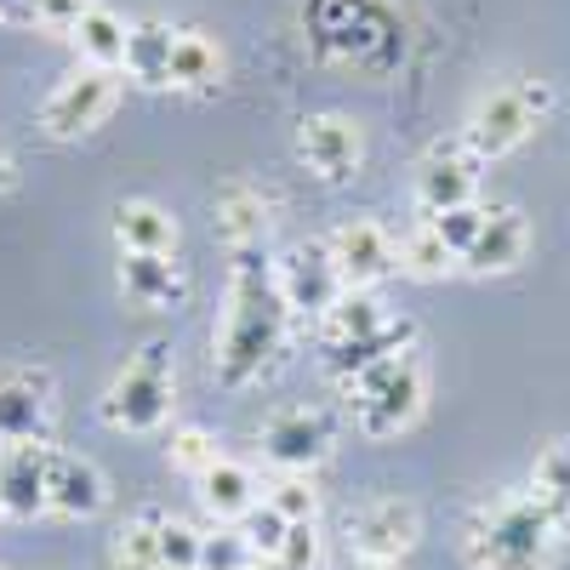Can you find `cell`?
Segmentation results:
<instances>
[{"label": "cell", "mask_w": 570, "mask_h": 570, "mask_svg": "<svg viewBox=\"0 0 570 570\" xmlns=\"http://www.w3.org/2000/svg\"><path fill=\"white\" fill-rule=\"evenodd\" d=\"M292 308H285L274 285V257L268 252H234L228 268V297H223V325L212 337V376L217 389L246 394L263 376L279 371L292 348Z\"/></svg>", "instance_id": "cell-1"}, {"label": "cell", "mask_w": 570, "mask_h": 570, "mask_svg": "<svg viewBox=\"0 0 570 570\" xmlns=\"http://www.w3.org/2000/svg\"><path fill=\"white\" fill-rule=\"evenodd\" d=\"M564 531L531 491H491L462 513V559L473 570H553Z\"/></svg>", "instance_id": "cell-2"}, {"label": "cell", "mask_w": 570, "mask_h": 570, "mask_svg": "<svg viewBox=\"0 0 570 570\" xmlns=\"http://www.w3.org/2000/svg\"><path fill=\"white\" fill-rule=\"evenodd\" d=\"M171 405H177V360L166 337H149L115 371V383L98 400V416L115 434H160L171 422Z\"/></svg>", "instance_id": "cell-3"}, {"label": "cell", "mask_w": 570, "mask_h": 570, "mask_svg": "<svg viewBox=\"0 0 570 570\" xmlns=\"http://www.w3.org/2000/svg\"><path fill=\"white\" fill-rule=\"evenodd\" d=\"M343 400L365 440H400L405 428H416V416L428 405V365L416 360V348L394 354L376 371H365L354 389H343Z\"/></svg>", "instance_id": "cell-4"}, {"label": "cell", "mask_w": 570, "mask_h": 570, "mask_svg": "<svg viewBox=\"0 0 570 570\" xmlns=\"http://www.w3.org/2000/svg\"><path fill=\"white\" fill-rule=\"evenodd\" d=\"M548 115H553V86H548L542 75H519V80H508V86H491L485 98L468 109L462 142H468L480 160H502V155H513Z\"/></svg>", "instance_id": "cell-5"}, {"label": "cell", "mask_w": 570, "mask_h": 570, "mask_svg": "<svg viewBox=\"0 0 570 570\" xmlns=\"http://www.w3.org/2000/svg\"><path fill=\"white\" fill-rule=\"evenodd\" d=\"M58 434V376L29 360L0 365V451L7 445H52Z\"/></svg>", "instance_id": "cell-6"}, {"label": "cell", "mask_w": 570, "mask_h": 570, "mask_svg": "<svg viewBox=\"0 0 570 570\" xmlns=\"http://www.w3.org/2000/svg\"><path fill=\"white\" fill-rule=\"evenodd\" d=\"M480 171H485V160H480V155H473L468 142H462V131L440 137L434 149L422 155L416 183H411L416 223H434V217H445V212L473 206V200H480Z\"/></svg>", "instance_id": "cell-7"}, {"label": "cell", "mask_w": 570, "mask_h": 570, "mask_svg": "<svg viewBox=\"0 0 570 570\" xmlns=\"http://www.w3.org/2000/svg\"><path fill=\"white\" fill-rule=\"evenodd\" d=\"M115 98H120L115 69H86V63H80L75 75H63L52 91H46L40 131L52 137V142H80V137H91V131L109 120Z\"/></svg>", "instance_id": "cell-8"}, {"label": "cell", "mask_w": 570, "mask_h": 570, "mask_svg": "<svg viewBox=\"0 0 570 570\" xmlns=\"http://www.w3.org/2000/svg\"><path fill=\"white\" fill-rule=\"evenodd\" d=\"M257 445L279 473H314L331 451H337V416L325 405H279L257 428Z\"/></svg>", "instance_id": "cell-9"}, {"label": "cell", "mask_w": 570, "mask_h": 570, "mask_svg": "<svg viewBox=\"0 0 570 570\" xmlns=\"http://www.w3.org/2000/svg\"><path fill=\"white\" fill-rule=\"evenodd\" d=\"M274 285H279L285 308H292V320H320L331 303L348 292L343 274H337V257H331L325 240L285 246V252L274 257Z\"/></svg>", "instance_id": "cell-10"}, {"label": "cell", "mask_w": 570, "mask_h": 570, "mask_svg": "<svg viewBox=\"0 0 570 570\" xmlns=\"http://www.w3.org/2000/svg\"><path fill=\"white\" fill-rule=\"evenodd\" d=\"M297 160L308 166L314 183L325 188H348L365 166V131L337 115V109H320V115H303L297 126Z\"/></svg>", "instance_id": "cell-11"}, {"label": "cell", "mask_w": 570, "mask_h": 570, "mask_svg": "<svg viewBox=\"0 0 570 570\" xmlns=\"http://www.w3.org/2000/svg\"><path fill=\"white\" fill-rule=\"evenodd\" d=\"M331 257H337V274L348 292H376L400 274V240L376 223V217H348L325 234Z\"/></svg>", "instance_id": "cell-12"}, {"label": "cell", "mask_w": 570, "mask_h": 570, "mask_svg": "<svg viewBox=\"0 0 570 570\" xmlns=\"http://www.w3.org/2000/svg\"><path fill=\"white\" fill-rule=\"evenodd\" d=\"M422 542V508L411 497H371L348 513V548L354 559H389L400 564Z\"/></svg>", "instance_id": "cell-13"}, {"label": "cell", "mask_w": 570, "mask_h": 570, "mask_svg": "<svg viewBox=\"0 0 570 570\" xmlns=\"http://www.w3.org/2000/svg\"><path fill=\"white\" fill-rule=\"evenodd\" d=\"M46 508L58 519H98L109 508V480L91 456H75L63 445L46 451Z\"/></svg>", "instance_id": "cell-14"}, {"label": "cell", "mask_w": 570, "mask_h": 570, "mask_svg": "<svg viewBox=\"0 0 570 570\" xmlns=\"http://www.w3.org/2000/svg\"><path fill=\"white\" fill-rule=\"evenodd\" d=\"M212 212H217V240L228 252H263L268 246V228H274V206L257 183L246 177H223L217 195H212Z\"/></svg>", "instance_id": "cell-15"}, {"label": "cell", "mask_w": 570, "mask_h": 570, "mask_svg": "<svg viewBox=\"0 0 570 570\" xmlns=\"http://www.w3.org/2000/svg\"><path fill=\"white\" fill-rule=\"evenodd\" d=\"M120 292L126 303H137L142 314H177L195 292V279H188V263L171 252V257H120Z\"/></svg>", "instance_id": "cell-16"}, {"label": "cell", "mask_w": 570, "mask_h": 570, "mask_svg": "<svg viewBox=\"0 0 570 570\" xmlns=\"http://www.w3.org/2000/svg\"><path fill=\"white\" fill-rule=\"evenodd\" d=\"M525 252H531V223H525V212H519V206H491L480 240L462 252V274H473V279L513 274L519 263H525Z\"/></svg>", "instance_id": "cell-17"}, {"label": "cell", "mask_w": 570, "mask_h": 570, "mask_svg": "<svg viewBox=\"0 0 570 570\" xmlns=\"http://www.w3.org/2000/svg\"><path fill=\"white\" fill-rule=\"evenodd\" d=\"M46 451L52 445H7L0 451V513L7 519H46Z\"/></svg>", "instance_id": "cell-18"}, {"label": "cell", "mask_w": 570, "mask_h": 570, "mask_svg": "<svg viewBox=\"0 0 570 570\" xmlns=\"http://www.w3.org/2000/svg\"><path fill=\"white\" fill-rule=\"evenodd\" d=\"M416 348V320H389L383 331H371V337H360V343H348V348H337V354H320V371L331 376L337 389H354L365 371H376L383 360H394V354H411Z\"/></svg>", "instance_id": "cell-19"}, {"label": "cell", "mask_w": 570, "mask_h": 570, "mask_svg": "<svg viewBox=\"0 0 570 570\" xmlns=\"http://www.w3.org/2000/svg\"><path fill=\"white\" fill-rule=\"evenodd\" d=\"M109 228H115L120 257H131V252H142V257H171L177 240H183L177 217H171L166 206H155V200H120V206L109 212Z\"/></svg>", "instance_id": "cell-20"}, {"label": "cell", "mask_w": 570, "mask_h": 570, "mask_svg": "<svg viewBox=\"0 0 570 570\" xmlns=\"http://www.w3.org/2000/svg\"><path fill=\"white\" fill-rule=\"evenodd\" d=\"M228 80V58L206 29H177V52H171V91L183 98H217Z\"/></svg>", "instance_id": "cell-21"}, {"label": "cell", "mask_w": 570, "mask_h": 570, "mask_svg": "<svg viewBox=\"0 0 570 570\" xmlns=\"http://www.w3.org/2000/svg\"><path fill=\"white\" fill-rule=\"evenodd\" d=\"M389 320L394 314H389V303L376 297V292H343L337 303L314 320V343H320V354H337V348L371 337V331H383Z\"/></svg>", "instance_id": "cell-22"}, {"label": "cell", "mask_w": 570, "mask_h": 570, "mask_svg": "<svg viewBox=\"0 0 570 570\" xmlns=\"http://www.w3.org/2000/svg\"><path fill=\"white\" fill-rule=\"evenodd\" d=\"M171 52H177V29L166 18H137L126 35V75L142 91H171Z\"/></svg>", "instance_id": "cell-23"}, {"label": "cell", "mask_w": 570, "mask_h": 570, "mask_svg": "<svg viewBox=\"0 0 570 570\" xmlns=\"http://www.w3.org/2000/svg\"><path fill=\"white\" fill-rule=\"evenodd\" d=\"M200 485V508L217 519V525H246V513L263 502V491H257V473L246 468V462H217L206 480H195Z\"/></svg>", "instance_id": "cell-24"}, {"label": "cell", "mask_w": 570, "mask_h": 570, "mask_svg": "<svg viewBox=\"0 0 570 570\" xmlns=\"http://www.w3.org/2000/svg\"><path fill=\"white\" fill-rule=\"evenodd\" d=\"M126 35H131V23L120 18V12H109V7H91L80 23H75V52H80V63L86 69H126Z\"/></svg>", "instance_id": "cell-25"}, {"label": "cell", "mask_w": 570, "mask_h": 570, "mask_svg": "<svg viewBox=\"0 0 570 570\" xmlns=\"http://www.w3.org/2000/svg\"><path fill=\"white\" fill-rule=\"evenodd\" d=\"M160 525H166V508H137L126 525L109 542V564L115 570H166L160 564Z\"/></svg>", "instance_id": "cell-26"}, {"label": "cell", "mask_w": 570, "mask_h": 570, "mask_svg": "<svg viewBox=\"0 0 570 570\" xmlns=\"http://www.w3.org/2000/svg\"><path fill=\"white\" fill-rule=\"evenodd\" d=\"M531 497L553 513V525L570 537V434H559L553 445H542V456L531 468Z\"/></svg>", "instance_id": "cell-27"}, {"label": "cell", "mask_w": 570, "mask_h": 570, "mask_svg": "<svg viewBox=\"0 0 570 570\" xmlns=\"http://www.w3.org/2000/svg\"><path fill=\"white\" fill-rule=\"evenodd\" d=\"M456 268H462V257H456L428 223H411V228H405V240H400V274H405V279H445V274H456Z\"/></svg>", "instance_id": "cell-28"}, {"label": "cell", "mask_w": 570, "mask_h": 570, "mask_svg": "<svg viewBox=\"0 0 570 570\" xmlns=\"http://www.w3.org/2000/svg\"><path fill=\"white\" fill-rule=\"evenodd\" d=\"M223 462V451H217V440L206 434V428H171V440H166V468L171 473H188V480H206V473Z\"/></svg>", "instance_id": "cell-29"}, {"label": "cell", "mask_w": 570, "mask_h": 570, "mask_svg": "<svg viewBox=\"0 0 570 570\" xmlns=\"http://www.w3.org/2000/svg\"><path fill=\"white\" fill-rule=\"evenodd\" d=\"M263 559L252 553L246 531L240 525H212L200 537V570H257Z\"/></svg>", "instance_id": "cell-30"}, {"label": "cell", "mask_w": 570, "mask_h": 570, "mask_svg": "<svg viewBox=\"0 0 570 570\" xmlns=\"http://www.w3.org/2000/svg\"><path fill=\"white\" fill-rule=\"evenodd\" d=\"M268 508H279L292 525H303V519H320V491H314V480L308 473H279V480L268 485V497H263Z\"/></svg>", "instance_id": "cell-31"}, {"label": "cell", "mask_w": 570, "mask_h": 570, "mask_svg": "<svg viewBox=\"0 0 570 570\" xmlns=\"http://www.w3.org/2000/svg\"><path fill=\"white\" fill-rule=\"evenodd\" d=\"M246 542H252V553L263 559V564H274L279 559V548H285V531H292V519H285L279 508H268V502H257L252 513H246Z\"/></svg>", "instance_id": "cell-32"}, {"label": "cell", "mask_w": 570, "mask_h": 570, "mask_svg": "<svg viewBox=\"0 0 570 570\" xmlns=\"http://www.w3.org/2000/svg\"><path fill=\"white\" fill-rule=\"evenodd\" d=\"M200 537L206 531H195L188 519L166 513V525H160V564L166 570H200Z\"/></svg>", "instance_id": "cell-33"}, {"label": "cell", "mask_w": 570, "mask_h": 570, "mask_svg": "<svg viewBox=\"0 0 570 570\" xmlns=\"http://www.w3.org/2000/svg\"><path fill=\"white\" fill-rule=\"evenodd\" d=\"M320 559H325V537H320V525L314 519H303V525H292L285 531V548H279V570H320Z\"/></svg>", "instance_id": "cell-34"}, {"label": "cell", "mask_w": 570, "mask_h": 570, "mask_svg": "<svg viewBox=\"0 0 570 570\" xmlns=\"http://www.w3.org/2000/svg\"><path fill=\"white\" fill-rule=\"evenodd\" d=\"M485 212L491 206H480V200H473V206H462V212H445V217H434V223H428V228H434L440 234V240L462 257L473 240H480V228H485Z\"/></svg>", "instance_id": "cell-35"}, {"label": "cell", "mask_w": 570, "mask_h": 570, "mask_svg": "<svg viewBox=\"0 0 570 570\" xmlns=\"http://www.w3.org/2000/svg\"><path fill=\"white\" fill-rule=\"evenodd\" d=\"M86 12H91V0H29V23L52 29V35H75Z\"/></svg>", "instance_id": "cell-36"}, {"label": "cell", "mask_w": 570, "mask_h": 570, "mask_svg": "<svg viewBox=\"0 0 570 570\" xmlns=\"http://www.w3.org/2000/svg\"><path fill=\"white\" fill-rule=\"evenodd\" d=\"M12 183H18V160H12V149H7V142H0V195H7Z\"/></svg>", "instance_id": "cell-37"}, {"label": "cell", "mask_w": 570, "mask_h": 570, "mask_svg": "<svg viewBox=\"0 0 570 570\" xmlns=\"http://www.w3.org/2000/svg\"><path fill=\"white\" fill-rule=\"evenodd\" d=\"M0 23H29V0H0Z\"/></svg>", "instance_id": "cell-38"}, {"label": "cell", "mask_w": 570, "mask_h": 570, "mask_svg": "<svg viewBox=\"0 0 570 570\" xmlns=\"http://www.w3.org/2000/svg\"><path fill=\"white\" fill-rule=\"evenodd\" d=\"M354 570H400V564H389V559H360Z\"/></svg>", "instance_id": "cell-39"}, {"label": "cell", "mask_w": 570, "mask_h": 570, "mask_svg": "<svg viewBox=\"0 0 570 570\" xmlns=\"http://www.w3.org/2000/svg\"><path fill=\"white\" fill-rule=\"evenodd\" d=\"M257 570H279V564H257Z\"/></svg>", "instance_id": "cell-40"}, {"label": "cell", "mask_w": 570, "mask_h": 570, "mask_svg": "<svg viewBox=\"0 0 570 570\" xmlns=\"http://www.w3.org/2000/svg\"><path fill=\"white\" fill-rule=\"evenodd\" d=\"M0 519H7V513H0Z\"/></svg>", "instance_id": "cell-41"}]
</instances>
